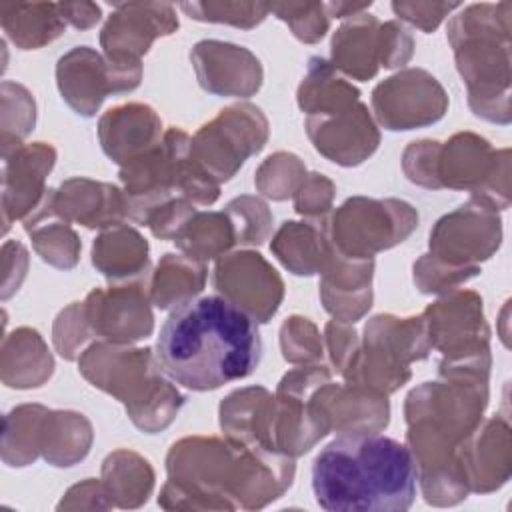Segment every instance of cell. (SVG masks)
<instances>
[{
  "mask_svg": "<svg viewBox=\"0 0 512 512\" xmlns=\"http://www.w3.org/2000/svg\"><path fill=\"white\" fill-rule=\"evenodd\" d=\"M164 510H258L294 482V458L218 436H186L166 454Z\"/></svg>",
  "mask_w": 512,
  "mask_h": 512,
  "instance_id": "obj_1",
  "label": "cell"
},
{
  "mask_svg": "<svg viewBox=\"0 0 512 512\" xmlns=\"http://www.w3.org/2000/svg\"><path fill=\"white\" fill-rule=\"evenodd\" d=\"M154 356L172 382L208 392L254 374L262 358V338L256 322L232 302L202 296L170 312Z\"/></svg>",
  "mask_w": 512,
  "mask_h": 512,
  "instance_id": "obj_2",
  "label": "cell"
},
{
  "mask_svg": "<svg viewBox=\"0 0 512 512\" xmlns=\"http://www.w3.org/2000/svg\"><path fill=\"white\" fill-rule=\"evenodd\" d=\"M312 492L328 512H404L416 466L406 444L380 432L338 434L312 462Z\"/></svg>",
  "mask_w": 512,
  "mask_h": 512,
  "instance_id": "obj_3",
  "label": "cell"
},
{
  "mask_svg": "<svg viewBox=\"0 0 512 512\" xmlns=\"http://www.w3.org/2000/svg\"><path fill=\"white\" fill-rule=\"evenodd\" d=\"M510 12V2L470 4L446 28L456 68L468 88L470 110L496 124L512 120Z\"/></svg>",
  "mask_w": 512,
  "mask_h": 512,
  "instance_id": "obj_4",
  "label": "cell"
},
{
  "mask_svg": "<svg viewBox=\"0 0 512 512\" xmlns=\"http://www.w3.org/2000/svg\"><path fill=\"white\" fill-rule=\"evenodd\" d=\"M78 372L94 388L120 400L132 424L146 434L168 428L184 404L148 346L94 340L80 354Z\"/></svg>",
  "mask_w": 512,
  "mask_h": 512,
  "instance_id": "obj_5",
  "label": "cell"
},
{
  "mask_svg": "<svg viewBox=\"0 0 512 512\" xmlns=\"http://www.w3.org/2000/svg\"><path fill=\"white\" fill-rule=\"evenodd\" d=\"M432 350L424 316H372L362 332L360 346L342 370L348 384L392 394L402 388L410 376V364L424 360Z\"/></svg>",
  "mask_w": 512,
  "mask_h": 512,
  "instance_id": "obj_6",
  "label": "cell"
},
{
  "mask_svg": "<svg viewBox=\"0 0 512 512\" xmlns=\"http://www.w3.org/2000/svg\"><path fill=\"white\" fill-rule=\"evenodd\" d=\"M488 406V380L448 378L422 382L404 400L406 432L450 446L460 442L480 424Z\"/></svg>",
  "mask_w": 512,
  "mask_h": 512,
  "instance_id": "obj_7",
  "label": "cell"
},
{
  "mask_svg": "<svg viewBox=\"0 0 512 512\" xmlns=\"http://www.w3.org/2000/svg\"><path fill=\"white\" fill-rule=\"evenodd\" d=\"M418 226L416 208L400 198H346L328 218L334 248L354 260H372L378 252L402 244Z\"/></svg>",
  "mask_w": 512,
  "mask_h": 512,
  "instance_id": "obj_8",
  "label": "cell"
},
{
  "mask_svg": "<svg viewBox=\"0 0 512 512\" xmlns=\"http://www.w3.org/2000/svg\"><path fill=\"white\" fill-rule=\"evenodd\" d=\"M440 188L466 190L496 210L510 206V148H494L484 136L458 132L440 142L436 158Z\"/></svg>",
  "mask_w": 512,
  "mask_h": 512,
  "instance_id": "obj_9",
  "label": "cell"
},
{
  "mask_svg": "<svg viewBox=\"0 0 512 512\" xmlns=\"http://www.w3.org/2000/svg\"><path fill=\"white\" fill-rule=\"evenodd\" d=\"M268 134L270 124L262 108L250 102H238L222 108L196 130L190 154L204 172L222 184L228 182L250 156L266 146Z\"/></svg>",
  "mask_w": 512,
  "mask_h": 512,
  "instance_id": "obj_10",
  "label": "cell"
},
{
  "mask_svg": "<svg viewBox=\"0 0 512 512\" xmlns=\"http://www.w3.org/2000/svg\"><path fill=\"white\" fill-rule=\"evenodd\" d=\"M192 136L182 128L170 126L160 142L136 160L120 166L122 190L128 198V216L146 224L148 216L170 198L180 196V176L190 154Z\"/></svg>",
  "mask_w": 512,
  "mask_h": 512,
  "instance_id": "obj_11",
  "label": "cell"
},
{
  "mask_svg": "<svg viewBox=\"0 0 512 512\" xmlns=\"http://www.w3.org/2000/svg\"><path fill=\"white\" fill-rule=\"evenodd\" d=\"M142 82V62H114L90 46H74L58 58L56 84L80 116H94L110 94L132 92Z\"/></svg>",
  "mask_w": 512,
  "mask_h": 512,
  "instance_id": "obj_12",
  "label": "cell"
},
{
  "mask_svg": "<svg viewBox=\"0 0 512 512\" xmlns=\"http://www.w3.org/2000/svg\"><path fill=\"white\" fill-rule=\"evenodd\" d=\"M502 242V218L494 206L470 198L444 214L428 238V254L448 266L480 268Z\"/></svg>",
  "mask_w": 512,
  "mask_h": 512,
  "instance_id": "obj_13",
  "label": "cell"
},
{
  "mask_svg": "<svg viewBox=\"0 0 512 512\" xmlns=\"http://www.w3.org/2000/svg\"><path fill=\"white\" fill-rule=\"evenodd\" d=\"M376 122L390 130H414L436 124L448 110L444 86L424 68H402L372 90Z\"/></svg>",
  "mask_w": 512,
  "mask_h": 512,
  "instance_id": "obj_14",
  "label": "cell"
},
{
  "mask_svg": "<svg viewBox=\"0 0 512 512\" xmlns=\"http://www.w3.org/2000/svg\"><path fill=\"white\" fill-rule=\"evenodd\" d=\"M150 276L110 282L104 288L88 292L82 304L96 340L134 344L152 334L154 314L150 306Z\"/></svg>",
  "mask_w": 512,
  "mask_h": 512,
  "instance_id": "obj_15",
  "label": "cell"
},
{
  "mask_svg": "<svg viewBox=\"0 0 512 512\" xmlns=\"http://www.w3.org/2000/svg\"><path fill=\"white\" fill-rule=\"evenodd\" d=\"M214 288L256 324H266L284 300V280L256 250L226 252L212 270Z\"/></svg>",
  "mask_w": 512,
  "mask_h": 512,
  "instance_id": "obj_16",
  "label": "cell"
},
{
  "mask_svg": "<svg viewBox=\"0 0 512 512\" xmlns=\"http://www.w3.org/2000/svg\"><path fill=\"white\" fill-rule=\"evenodd\" d=\"M430 344L442 358H464L490 352V330L482 298L474 290H450L422 312Z\"/></svg>",
  "mask_w": 512,
  "mask_h": 512,
  "instance_id": "obj_17",
  "label": "cell"
},
{
  "mask_svg": "<svg viewBox=\"0 0 512 512\" xmlns=\"http://www.w3.org/2000/svg\"><path fill=\"white\" fill-rule=\"evenodd\" d=\"M306 134L316 152L346 168L368 160L380 144V130L360 100L328 114L306 116Z\"/></svg>",
  "mask_w": 512,
  "mask_h": 512,
  "instance_id": "obj_18",
  "label": "cell"
},
{
  "mask_svg": "<svg viewBox=\"0 0 512 512\" xmlns=\"http://www.w3.org/2000/svg\"><path fill=\"white\" fill-rule=\"evenodd\" d=\"M178 30L176 8L166 2H124L114 4L100 32L104 56L114 62H142L160 36Z\"/></svg>",
  "mask_w": 512,
  "mask_h": 512,
  "instance_id": "obj_19",
  "label": "cell"
},
{
  "mask_svg": "<svg viewBox=\"0 0 512 512\" xmlns=\"http://www.w3.org/2000/svg\"><path fill=\"white\" fill-rule=\"evenodd\" d=\"M56 164V148L48 142H28L2 154V232L24 220L48 192L46 176Z\"/></svg>",
  "mask_w": 512,
  "mask_h": 512,
  "instance_id": "obj_20",
  "label": "cell"
},
{
  "mask_svg": "<svg viewBox=\"0 0 512 512\" xmlns=\"http://www.w3.org/2000/svg\"><path fill=\"white\" fill-rule=\"evenodd\" d=\"M190 62L202 90L216 96L250 98L264 80L256 54L232 42L200 40L190 50Z\"/></svg>",
  "mask_w": 512,
  "mask_h": 512,
  "instance_id": "obj_21",
  "label": "cell"
},
{
  "mask_svg": "<svg viewBox=\"0 0 512 512\" xmlns=\"http://www.w3.org/2000/svg\"><path fill=\"white\" fill-rule=\"evenodd\" d=\"M468 492L490 494L502 488L512 470V438L506 416H490L460 442L456 450Z\"/></svg>",
  "mask_w": 512,
  "mask_h": 512,
  "instance_id": "obj_22",
  "label": "cell"
},
{
  "mask_svg": "<svg viewBox=\"0 0 512 512\" xmlns=\"http://www.w3.org/2000/svg\"><path fill=\"white\" fill-rule=\"evenodd\" d=\"M310 400L328 422L330 432H380L390 422L388 396L348 382L338 384L328 380L312 392Z\"/></svg>",
  "mask_w": 512,
  "mask_h": 512,
  "instance_id": "obj_23",
  "label": "cell"
},
{
  "mask_svg": "<svg viewBox=\"0 0 512 512\" xmlns=\"http://www.w3.org/2000/svg\"><path fill=\"white\" fill-rule=\"evenodd\" d=\"M52 208L66 220L84 228H110L130 220L128 198L122 188L84 176L64 180L52 188Z\"/></svg>",
  "mask_w": 512,
  "mask_h": 512,
  "instance_id": "obj_24",
  "label": "cell"
},
{
  "mask_svg": "<svg viewBox=\"0 0 512 512\" xmlns=\"http://www.w3.org/2000/svg\"><path fill=\"white\" fill-rule=\"evenodd\" d=\"M372 260H354L340 254L332 244V254L320 272V302L324 310L342 322L354 324L372 306Z\"/></svg>",
  "mask_w": 512,
  "mask_h": 512,
  "instance_id": "obj_25",
  "label": "cell"
},
{
  "mask_svg": "<svg viewBox=\"0 0 512 512\" xmlns=\"http://www.w3.org/2000/svg\"><path fill=\"white\" fill-rule=\"evenodd\" d=\"M162 120L156 110L142 102H126L106 110L98 120L102 152L124 166L154 148L162 138Z\"/></svg>",
  "mask_w": 512,
  "mask_h": 512,
  "instance_id": "obj_26",
  "label": "cell"
},
{
  "mask_svg": "<svg viewBox=\"0 0 512 512\" xmlns=\"http://www.w3.org/2000/svg\"><path fill=\"white\" fill-rule=\"evenodd\" d=\"M276 396L264 386H244L220 402V428L230 440L276 450L272 442ZM278 452V450H276Z\"/></svg>",
  "mask_w": 512,
  "mask_h": 512,
  "instance_id": "obj_27",
  "label": "cell"
},
{
  "mask_svg": "<svg viewBox=\"0 0 512 512\" xmlns=\"http://www.w3.org/2000/svg\"><path fill=\"white\" fill-rule=\"evenodd\" d=\"M270 252L296 276L320 274L332 254L328 218L286 220L270 242Z\"/></svg>",
  "mask_w": 512,
  "mask_h": 512,
  "instance_id": "obj_28",
  "label": "cell"
},
{
  "mask_svg": "<svg viewBox=\"0 0 512 512\" xmlns=\"http://www.w3.org/2000/svg\"><path fill=\"white\" fill-rule=\"evenodd\" d=\"M380 24L368 12L348 18L332 34L330 64L354 80H372L382 68Z\"/></svg>",
  "mask_w": 512,
  "mask_h": 512,
  "instance_id": "obj_29",
  "label": "cell"
},
{
  "mask_svg": "<svg viewBox=\"0 0 512 512\" xmlns=\"http://www.w3.org/2000/svg\"><path fill=\"white\" fill-rule=\"evenodd\" d=\"M54 372V358L38 330L20 326L2 338L0 378L4 386L40 388Z\"/></svg>",
  "mask_w": 512,
  "mask_h": 512,
  "instance_id": "obj_30",
  "label": "cell"
},
{
  "mask_svg": "<svg viewBox=\"0 0 512 512\" xmlns=\"http://www.w3.org/2000/svg\"><path fill=\"white\" fill-rule=\"evenodd\" d=\"M146 238L126 222L104 228L92 244V266L110 282L150 276Z\"/></svg>",
  "mask_w": 512,
  "mask_h": 512,
  "instance_id": "obj_31",
  "label": "cell"
},
{
  "mask_svg": "<svg viewBox=\"0 0 512 512\" xmlns=\"http://www.w3.org/2000/svg\"><path fill=\"white\" fill-rule=\"evenodd\" d=\"M24 230L32 240L34 252L58 270H70L80 260V238L70 222L62 220L52 208V188L42 202L22 220Z\"/></svg>",
  "mask_w": 512,
  "mask_h": 512,
  "instance_id": "obj_32",
  "label": "cell"
},
{
  "mask_svg": "<svg viewBox=\"0 0 512 512\" xmlns=\"http://www.w3.org/2000/svg\"><path fill=\"white\" fill-rule=\"evenodd\" d=\"M94 440L90 420L74 410H50L42 418L38 448L40 456L58 468L84 460Z\"/></svg>",
  "mask_w": 512,
  "mask_h": 512,
  "instance_id": "obj_33",
  "label": "cell"
},
{
  "mask_svg": "<svg viewBox=\"0 0 512 512\" xmlns=\"http://www.w3.org/2000/svg\"><path fill=\"white\" fill-rule=\"evenodd\" d=\"M0 24L6 38L20 50H38L66 30V20L54 2H2Z\"/></svg>",
  "mask_w": 512,
  "mask_h": 512,
  "instance_id": "obj_34",
  "label": "cell"
},
{
  "mask_svg": "<svg viewBox=\"0 0 512 512\" xmlns=\"http://www.w3.org/2000/svg\"><path fill=\"white\" fill-rule=\"evenodd\" d=\"M206 284V262L168 252L150 276V300L160 310H174L194 300Z\"/></svg>",
  "mask_w": 512,
  "mask_h": 512,
  "instance_id": "obj_35",
  "label": "cell"
},
{
  "mask_svg": "<svg viewBox=\"0 0 512 512\" xmlns=\"http://www.w3.org/2000/svg\"><path fill=\"white\" fill-rule=\"evenodd\" d=\"M154 468L134 450L118 448L102 460V482L116 508H140L154 488Z\"/></svg>",
  "mask_w": 512,
  "mask_h": 512,
  "instance_id": "obj_36",
  "label": "cell"
},
{
  "mask_svg": "<svg viewBox=\"0 0 512 512\" xmlns=\"http://www.w3.org/2000/svg\"><path fill=\"white\" fill-rule=\"evenodd\" d=\"M298 108L306 116L328 114L360 100V90L342 78L330 60L312 56L296 92Z\"/></svg>",
  "mask_w": 512,
  "mask_h": 512,
  "instance_id": "obj_37",
  "label": "cell"
},
{
  "mask_svg": "<svg viewBox=\"0 0 512 512\" xmlns=\"http://www.w3.org/2000/svg\"><path fill=\"white\" fill-rule=\"evenodd\" d=\"M174 244L182 254L200 262H208L224 256L236 244V234L232 220L224 210H196L174 238Z\"/></svg>",
  "mask_w": 512,
  "mask_h": 512,
  "instance_id": "obj_38",
  "label": "cell"
},
{
  "mask_svg": "<svg viewBox=\"0 0 512 512\" xmlns=\"http://www.w3.org/2000/svg\"><path fill=\"white\" fill-rule=\"evenodd\" d=\"M48 408L42 404H20L4 416L2 462L12 468L32 464L40 456L38 438Z\"/></svg>",
  "mask_w": 512,
  "mask_h": 512,
  "instance_id": "obj_39",
  "label": "cell"
},
{
  "mask_svg": "<svg viewBox=\"0 0 512 512\" xmlns=\"http://www.w3.org/2000/svg\"><path fill=\"white\" fill-rule=\"evenodd\" d=\"M2 100V154L24 144V138L36 124V102L28 88L18 82L4 80L0 86Z\"/></svg>",
  "mask_w": 512,
  "mask_h": 512,
  "instance_id": "obj_40",
  "label": "cell"
},
{
  "mask_svg": "<svg viewBox=\"0 0 512 512\" xmlns=\"http://www.w3.org/2000/svg\"><path fill=\"white\" fill-rule=\"evenodd\" d=\"M306 174L304 162L296 154L282 150L262 160L256 168L254 186L262 196L282 202L294 196Z\"/></svg>",
  "mask_w": 512,
  "mask_h": 512,
  "instance_id": "obj_41",
  "label": "cell"
},
{
  "mask_svg": "<svg viewBox=\"0 0 512 512\" xmlns=\"http://www.w3.org/2000/svg\"><path fill=\"white\" fill-rule=\"evenodd\" d=\"M224 212L232 220L236 244L260 246L272 236L274 216L262 198L250 194L236 196L224 206Z\"/></svg>",
  "mask_w": 512,
  "mask_h": 512,
  "instance_id": "obj_42",
  "label": "cell"
},
{
  "mask_svg": "<svg viewBox=\"0 0 512 512\" xmlns=\"http://www.w3.org/2000/svg\"><path fill=\"white\" fill-rule=\"evenodd\" d=\"M180 10L198 22L230 24L250 30L270 14L268 4L260 2H182Z\"/></svg>",
  "mask_w": 512,
  "mask_h": 512,
  "instance_id": "obj_43",
  "label": "cell"
},
{
  "mask_svg": "<svg viewBox=\"0 0 512 512\" xmlns=\"http://www.w3.org/2000/svg\"><path fill=\"white\" fill-rule=\"evenodd\" d=\"M280 350L290 364H318L324 356V338L310 318L294 314L280 326Z\"/></svg>",
  "mask_w": 512,
  "mask_h": 512,
  "instance_id": "obj_44",
  "label": "cell"
},
{
  "mask_svg": "<svg viewBox=\"0 0 512 512\" xmlns=\"http://www.w3.org/2000/svg\"><path fill=\"white\" fill-rule=\"evenodd\" d=\"M268 10L288 24L292 34L304 44H316L330 28V16L322 2H276Z\"/></svg>",
  "mask_w": 512,
  "mask_h": 512,
  "instance_id": "obj_45",
  "label": "cell"
},
{
  "mask_svg": "<svg viewBox=\"0 0 512 512\" xmlns=\"http://www.w3.org/2000/svg\"><path fill=\"white\" fill-rule=\"evenodd\" d=\"M90 340H96V336L86 320L84 304L72 302L62 308L52 324V342L56 352L64 360H78Z\"/></svg>",
  "mask_w": 512,
  "mask_h": 512,
  "instance_id": "obj_46",
  "label": "cell"
},
{
  "mask_svg": "<svg viewBox=\"0 0 512 512\" xmlns=\"http://www.w3.org/2000/svg\"><path fill=\"white\" fill-rule=\"evenodd\" d=\"M480 268H456L448 266L428 252L422 254L412 266V278L422 294H446L456 290L460 284L478 276Z\"/></svg>",
  "mask_w": 512,
  "mask_h": 512,
  "instance_id": "obj_47",
  "label": "cell"
},
{
  "mask_svg": "<svg viewBox=\"0 0 512 512\" xmlns=\"http://www.w3.org/2000/svg\"><path fill=\"white\" fill-rule=\"evenodd\" d=\"M336 196V184L320 174L308 172L294 192V210L304 218H328Z\"/></svg>",
  "mask_w": 512,
  "mask_h": 512,
  "instance_id": "obj_48",
  "label": "cell"
},
{
  "mask_svg": "<svg viewBox=\"0 0 512 512\" xmlns=\"http://www.w3.org/2000/svg\"><path fill=\"white\" fill-rule=\"evenodd\" d=\"M440 142L438 140H414L402 152V170L404 176L422 188L438 190L436 182V158Z\"/></svg>",
  "mask_w": 512,
  "mask_h": 512,
  "instance_id": "obj_49",
  "label": "cell"
},
{
  "mask_svg": "<svg viewBox=\"0 0 512 512\" xmlns=\"http://www.w3.org/2000/svg\"><path fill=\"white\" fill-rule=\"evenodd\" d=\"M196 212L194 204L182 196L170 198L168 202L160 204L146 220L144 226L150 228L152 236L160 240H172L180 234V230L186 226L190 216Z\"/></svg>",
  "mask_w": 512,
  "mask_h": 512,
  "instance_id": "obj_50",
  "label": "cell"
},
{
  "mask_svg": "<svg viewBox=\"0 0 512 512\" xmlns=\"http://www.w3.org/2000/svg\"><path fill=\"white\" fill-rule=\"evenodd\" d=\"M322 338H324V350L328 352L332 370L342 374V370L346 368V364L350 362V358L354 356V352L360 346L358 332L354 330V326L350 322L332 318L326 324Z\"/></svg>",
  "mask_w": 512,
  "mask_h": 512,
  "instance_id": "obj_51",
  "label": "cell"
},
{
  "mask_svg": "<svg viewBox=\"0 0 512 512\" xmlns=\"http://www.w3.org/2000/svg\"><path fill=\"white\" fill-rule=\"evenodd\" d=\"M458 8L460 4L456 2H392V12L400 20L416 26L426 34L434 32L440 22Z\"/></svg>",
  "mask_w": 512,
  "mask_h": 512,
  "instance_id": "obj_52",
  "label": "cell"
},
{
  "mask_svg": "<svg viewBox=\"0 0 512 512\" xmlns=\"http://www.w3.org/2000/svg\"><path fill=\"white\" fill-rule=\"evenodd\" d=\"M380 50L382 68H400L408 64L414 54V38L406 26L398 20H388L380 24Z\"/></svg>",
  "mask_w": 512,
  "mask_h": 512,
  "instance_id": "obj_53",
  "label": "cell"
},
{
  "mask_svg": "<svg viewBox=\"0 0 512 512\" xmlns=\"http://www.w3.org/2000/svg\"><path fill=\"white\" fill-rule=\"evenodd\" d=\"M58 510H110L114 502L102 480L86 478L66 490L56 506Z\"/></svg>",
  "mask_w": 512,
  "mask_h": 512,
  "instance_id": "obj_54",
  "label": "cell"
},
{
  "mask_svg": "<svg viewBox=\"0 0 512 512\" xmlns=\"http://www.w3.org/2000/svg\"><path fill=\"white\" fill-rule=\"evenodd\" d=\"M28 250L16 240H8L2 246V300H8L26 278Z\"/></svg>",
  "mask_w": 512,
  "mask_h": 512,
  "instance_id": "obj_55",
  "label": "cell"
},
{
  "mask_svg": "<svg viewBox=\"0 0 512 512\" xmlns=\"http://www.w3.org/2000/svg\"><path fill=\"white\" fill-rule=\"evenodd\" d=\"M58 8L66 24L78 30H88L102 18V10L94 2H58Z\"/></svg>",
  "mask_w": 512,
  "mask_h": 512,
  "instance_id": "obj_56",
  "label": "cell"
},
{
  "mask_svg": "<svg viewBox=\"0 0 512 512\" xmlns=\"http://www.w3.org/2000/svg\"><path fill=\"white\" fill-rule=\"evenodd\" d=\"M324 6L328 16L332 18H352L366 12L372 6V2L370 0L368 2H328Z\"/></svg>",
  "mask_w": 512,
  "mask_h": 512,
  "instance_id": "obj_57",
  "label": "cell"
}]
</instances>
